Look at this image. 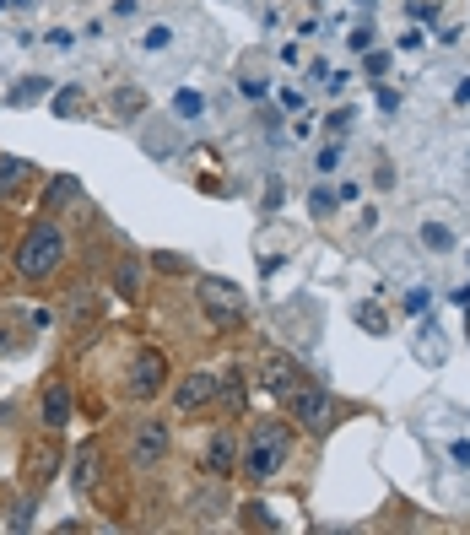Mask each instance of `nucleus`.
<instances>
[{"mask_svg":"<svg viewBox=\"0 0 470 535\" xmlns=\"http://www.w3.org/2000/svg\"><path fill=\"white\" fill-rule=\"evenodd\" d=\"M65 233H60V222H33L28 233H22V244H17V276L22 282H49V276L65 265Z\"/></svg>","mask_w":470,"mask_h":535,"instance_id":"2","label":"nucleus"},{"mask_svg":"<svg viewBox=\"0 0 470 535\" xmlns=\"http://www.w3.org/2000/svg\"><path fill=\"white\" fill-rule=\"evenodd\" d=\"M287 411H292V422L308 427L314 438L335 433V422L346 417V406H341V400H335L330 390H319V384H303V390H292V395H287Z\"/></svg>","mask_w":470,"mask_h":535,"instance_id":"3","label":"nucleus"},{"mask_svg":"<svg viewBox=\"0 0 470 535\" xmlns=\"http://www.w3.org/2000/svg\"><path fill=\"white\" fill-rule=\"evenodd\" d=\"M422 244L438 249V254H449V249H454V233H449L443 222H427V227H422Z\"/></svg>","mask_w":470,"mask_h":535,"instance_id":"16","label":"nucleus"},{"mask_svg":"<svg viewBox=\"0 0 470 535\" xmlns=\"http://www.w3.org/2000/svg\"><path fill=\"white\" fill-rule=\"evenodd\" d=\"M238 514H244L249 530H276V519H271V508H265V503H244Z\"/></svg>","mask_w":470,"mask_h":535,"instance_id":"17","label":"nucleus"},{"mask_svg":"<svg viewBox=\"0 0 470 535\" xmlns=\"http://www.w3.org/2000/svg\"><path fill=\"white\" fill-rule=\"evenodd\" d=\"M168 449H173V427L168 422L146 417V422L130 427V465H136V471H157V465L168 460Z\"/></svg>","mask_w":470,"mask_h":535,"instance_id":"6","label":"nucleus"},{"mask_svg":"<svg viewBox=\"0 0 470 535\" xmlns=\"http://www.w3.org/2000/svg\"><path fill=\"white\" fill-rule=\"evenodd\" d=\"M28 525H33V498H22L11 508V530H28Z\"/></svg>","mask_w":470,"mask_h":535,"instance_id":"21","label":"nucleus"},{"mask_svg":"<svg viewBox=\"0 0 470 535\" xmlns=\"http://www.w3.org/2000/svg\"><path fill=\"white\" fill-rule=\"evenodd\" d=\"M157 271H173V276H179V271H190V260H184V254H157Z\"/></svg>","mask_w":470,"mask_h":535,"instance_id":"22","label":"nucleus"},{"mask_svg":"<svg viewBox=\"0 0 470 535\" xmlns=\"http://www.w3.org/2000/svg\"><path fill=\"white\" fill-rule=\"evenodd\" d=\"M71 200H82V179H71V173L49 179V190H44V211H65Z\"/></svg>","mask_w":470,"mask_h":535,"instance_id":"12","label":"nucleus"},{"mask_svg":"<svg viewBox=\"0 0 470 535\" xmlns=\"http://www.w3.org/2000/svg\"><path fill=\"white\" fill-rule=\"evenodd\" d=\"M125 390H130V400H157L168 390V357L157 352V346H141L136 357H130V373H125Z\"/></svg>","mask_w":470,"mask_h":535,"instance_id":"5","label":"nucleus"},{"mask_svg":"<svg viewBox=\"0 0 470 535\" xmlns=\"http://www.w3.org/2000/svg\"><path fill=\"white\" fill-rule=\"evenodd\" d=\"M308 206H314V217H330V211H335V195H330V190H314Z\"/></svg>","mask_w":470,"mask_h":535,"instance_id":"23","label":"nucleus"},{"mask_svg":"<svg viewBox=\"0 0 470 535\" xmlns=\"http://www.w3.org/2000/svg\"><path fill=\"white\" fill-rule=\"evenodd\" d=\"M98 465H103V460H98V449H92V444H87L82 454H76V471H71V481H76V492L98 487Z\"/></svg>","mask_w":470,"mask_h":535,"instance_id":"14","label":"nucleus"},{"mask_svg":"<svg viewBox=\"0 0 470 535\" xmlns=\"http://www.w3.org/2000/svg\"><path fill=\"white\" fill-rule=\"evenodd\" d=\"M44 92H49L44 76H28V87H17V92H11V103H33V98H44Z\"/></svg>","mask_w":470,"mask_h":535,"instance_id":"19","label":"nucleus"},{"mask_svg":"<svg viewBox=\"0 0 470 535\" xmlns=\"http://www.w3.org/2000/svg\"><path fill=\"white\" fill-rule=\"evenodd\" d=\"M76 109H82V92H76V87H65L60 98H55V114H60V119H71Z\"/></svg>","mask_w":470,"mask_h":535,"instance_id":"20","label":"nucleus"},{"mask_svg":"<svg viewBox=\"0 0 470 535\" xmlns=\"http://www.w3.org/2000/svg\"><path fill=\"white\" fill-rule=\"evenodd\" d=\"M352 109H341V114H330V136H346V130H352Z\"/></svg>","mask_w":470,"mask_h":535,"instance_id":"24","label":"nucleus"},{"mask_svg":"<svg viewBox=\"0 0 470 535\" xmlns=\"http://www.w3.org/2000/svg\"><path fill=\"white\" fill-rule=\"evenodd\" d=\"M114 292L119 298H141V260L136 254H125V260L114 265Z\"/></svg>","mask_w":470,"mask_h":535,"instance_id":"13","label":"nucleus"},{"mask_svg":"<svg viewBox=\"0 0 470 535\" xmlns=\"http://www.w3.org/2000/svg\"><path fill=\"white\" fill-rule=\"evenodd\" d=\"M211 400H217V379H211V373H184V379L173 384V411H179V417H195Z\"/></svg>","mask_w":470,"mask_h":535,"instance_id":"8","label":"nucleus"},{"mask_svg":"<svg viewBox=\"0 0 470 535\" xmlns=\"http://www.w3.org/2000/svg\"><path fill=\"white\" fill-rule=\"evenodd\" d=\"M227 508H233V503H227V492H222V487H206V492H195V498H190L195 525H217Z\"/></svg>","mask_w":470,"mask_h":535,"instance_id":"11","label":"nucleus"},{"mask_svg":"<svg viewBox=\"0 0 470 535\" xmlns=\"http://www.w3.org/2000/svg\"><path fill=\"white\" fill-rule=\"evenodd\" d=\"M38 411H44V427H65L71 422V390L60 379H49L44 395H38Z\"/></svg>","mask_w":470,"mask_h":535,"instance_id":"10","label":"nucleus"},{"mask_svg":"<svg viewBox=\"0 0 470 535\" xmlns=\"http://www.w3.org/2000/svg\"><path fill=\"white\" fill-rule=\"evenodd\" d=\"M92 314H98V298H92V292H71V319H76V325L92 319Z\"/></svg>","mask_w":470,"mask_h":535,"instance_id":"18","label":"nucleus"},{"mask_svg":"<svg viewBox=\"0 0 470 535\" xmlns=\"http://www.w3.org/2000/svg\"><path fill=\"white\" fill-rule=\"evenodd\" d=\"M287 449H292L287 422H276V417L254 422L249 438H244V449H238V476H249V481H271V476H281V465H287Z\"/></svg>","mask_w":470,"mask_h":535,"instance_id":"1","label":"nucleus"},{"mask_svg":"<svg viewBox=\"0 0 470 535\" xmlns=\"http://www.w3.org/2000/svg\"><path fill=\"white\" fill-rule=\"evenodd\" d=\"M454 303H465V309H470V287H460V292H454Z\"/></svg>","mask_w":470,"mask_h":535,"instance_id":"29","label":"nucleus"},{"mask_svg":"<svg viewBox=\"0 0 470 535\" xmlns=\"http://www.w3.org/2000/svg\"><path fill=\"white\" fill-rule=\"evenodd\" d=\"M195 292H200V309H206L211 325H238V319H244V309H249L244 292H238L233 282H222V276H200Z\"/></svg>","mask_w":470,"mask_h":535,"instance_id":"7","label":"nucleus"},{"mask_svg":"<svg viewBox=\"0 0 470 535\" xmlns=\"http://www.w3.org/2000/svg\"><path fill=\"white\" fill-rule=\"evenodd\" d=\"M173 109H179L184 119H195L200 114V98H195V92H179V103H173Z\"/></svg>","mask_w":470,"mask_h":535,"instance_id":"26","label":"nucleus"},{"mask_svg":"<svg viewBox=\"0 0 470 535\" xmlns=\"http://www.w3.org/2000/svg\"><path fill=\"white\" fill-rule=\"evenodd\" d=\"M454 465H470V444H465V438L454 444Z\"/></svg>","mask_w":470,"mask_h":535,"instance_id":"28","label":"nucleus"},{"mask_svg":"<svg viewBox=\"0 0 470 535\" xmlns=\"http://www.w3.org/2000/svg\"><path fill=\"white\" fill-rule=\"evenodd\" d=\"M238 449H244V444H238V438L227 433V427H217V438L206 444V476H211V481L238 476Z\"/></svg>","mask_w":470,"mask_h":535,"instance_id":"9","label":"nucleus"},{"mask_svg":"<svg viewBox=\"0 0 470 535\" xmlns=\"http://www.w3.org/2000/svg\"><path fill=\"white\" fill-rule=\"evenodd\" d=\"M341 168V146H325V152H319V173H335Z\"/></svg>","mask_w":470,"mask_h":535,"instance_id":"25","label":"nucleus"},{"mask_svg":"<svg viewBox=\"0 0 470 535\" xmlns=\"http://www.w3.org/2000/svg\"><path fill=\"white\" fill-rule=\"evenodd\" d=\"M254 384H260L265 395L287 400L292 390H303V384H308V373H303L298 357H287V352H260V357H254Z\"/></svg>","mask_w":470,"mask_h":535,"instance_id":"4","label":"nucleus"},{"mask_svg":"<svg viewBox=\"0 0 470 535\" xmlns=\"http://www.w3.org/2000/svg\"><path fill=\"white\" fill-rule=\"evenodd\" d=\"M22 179H28V163L22 157H0V195H17Z\"/></svg>","mask_w":470,"mask_h":535,"instance_id":"15","label":"nucleus"},{"mask_svg":"<svg viewBox=\"0 0 470 535\" xmlns=\"http://www.w3.org/2000/svg\"><path fill=\"white\" fill-rule=\"evenodd\" d=\"M406 314H427V292H406Z\"/></svg>","mask_w":470,"mask_h":535,"instance_id":"27","label":"nucleus"}]
</instances>
